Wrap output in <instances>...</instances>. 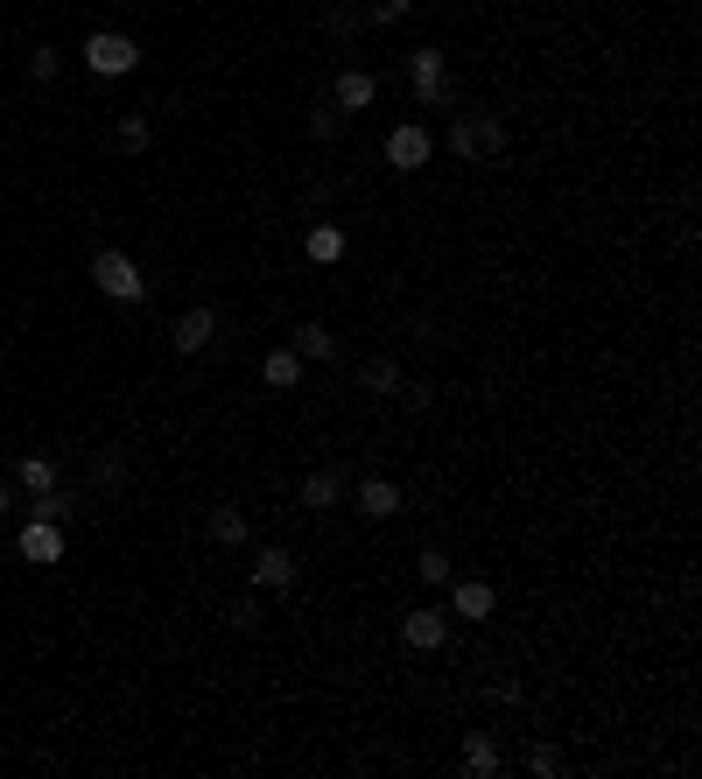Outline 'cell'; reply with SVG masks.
Returning a JSON list of instances; mask_svg holds the SVG:
<instances>
[{
	"label": "cell",
	"instance_id": "cell-1",
	"mask_svg": "<svg viewBox=\"0 0 702 779\" xmlns=\"http://www.w3.org/2000/svg\"><path fill=\"white\" fill-rule=\"evenodd\" d=\"M506 148V127H499V113H457L450 119V155L457 162H485V155H499Z\"/></svg>",
	"mask_w": 702,
	"mask_h": 779
},
{
	"label": "cell",
	"instance_id": "cell-2",
	"mask_svg": "<svg viewBox=\"0 0 702 779\" xmlns=\"http://www.w3.org/2000/svg\"><path fill=\"white\" fill-rule=\"evenodd\" d=\"M78 56H85V71H92V78H127V71L141 64V50H133V36H113V28H92Z\"/></svg>",
	"mask_w": 702,
	"mask_h": 779
},
{
	"label": "cell",
	"instance_id": "cell-3",
	"mask_svg": "<svg viewBox=\"0 0 702 779\" xmlns=\"http://www.w3.org/2000/svg\"><path fill=\"white\" fill-rule=\"evenodd\" d=\"M92 281H99V295H113V303H141V295H148L141 267H133L127 253H113V246L92 253Z\"/></svg>",
	"mask_w": 702,
	"mask_h": 779
},
{
	"label": "cell",
	"instance_id": "cell-4",
	"mask_svg": "<svg viewBox=\"0 0 702 779\" xmlns=\"http://www.w3.org/2000/svg\"><path fill=\"white\" fill-rule=\"evenodd\" d=\"M408 92H414V106H450V64H443L436 50H414L408 56Z\"/></svg>",
	"mask_w": 702,
	"mask_h": 779
},
{
	"label": "cell",
	"instance_id": "cell-5",
	"mask_svg": "<svg viewBox=\"0 0 702 779\" xmlns=\"http://www.w3.org/2000/svg\"><path fill=\"white\" fill-rule=\"evenodd\" d=\"M429 155H436V133H429L422 119H400V127L386 133V169H429Z\"/></svg>",
	"mask_w": 702,
	"mask_h": 779
},
{
	"label": "cell",
	"instance_id": "cell-6",
	"mask_svg": "<svg viewBox=\"0 0 702 779\" xmlns=\"http://www.w3.org/2000/svg\"><path fill=\"white\" fill-rule=\"evenodd\" d=\"M14 548H22V562H42V569H50V562H64V527L36 513L22 534H14Z\"/></svg>",
	"mask_w": 702,
	"mask_h": 779
},
{
	"label": "cell",
	"instance_id": "cell-7",
	"mask_svg": "<svg viewBox=\"0 0 702 779\" xmlns=\"http://www.w3.org/2000/svg\"><path fill=\"white\" fill-rule=\"evenodd\" d=\"M400 639H408V647H422V653H436L443 639H450V611H443V604L408 611V618H400Z\"/></svg>",
	"mask_w": 702,
	"mask_h": 779
},
{
	"label": "cell",
	"instance_id": "cell-8",
	"mask_svg": "<svg viewBox=\"0 0 702 779\" xmlns=\"http://www.w3.org/2000/svg\"><path fill=\"white\" fill-rule=\"evenodd\" d=\"M372 99H380V78H372V71H358V64L337 71V85H331V106L337 113H366Z\"/></svg>",
	"mask_w": 702,
	"mask_h": 779
},
{
	"label": "cell",
	"instance_id": "cell-9",
	"mask_svg": "<svg viewBox=\"0 0 702 779\" xmlns=\"http://www.w3.org/2000/svg\"><path fill=\"white\" fill-rule=\"evenodd\" d=\"M492 604H499V590L485 576H450V618H492Z\"/></svg>",
	"mask_w": 702,
	"mask_h": 779
},
{
	"label": "cell",
	"instance_id": "cell-10",
	"mask_svg": "<svg viewBox=\"0 0 702 779\" xmlns=\"http://www.w3.org/2000/svg\"><path fill=\"white\" fill-rule=\"evenodd\" d=\"M212 337H218V317H212L204 303H197V309H183V317H176V331H169V344H176L183 358H197Z\"/></svg>",
	"mask_w": 702,
	"mask_h": 779
},
{
	"label": "cell",
	"instance_id": "cell-11",
	"mask_svg": "<svg viewBox=\"0 0 702 779\" xmlns=\"http://www.w3.org/2000/svg\"><path fill=\"white\" fill-rule=\"evenodd\" d=\"M358 513L366 520H394L400 513V485L394 477H358Z\"/></svg>",
	"mask_w": 702,
	"mask_h": 779
},
{
	"label": "cell",
	"instance_id": "cell-12",
	"mask_svg": "<svg viewBox=\"0 0 702 779\" xmlns=\"http://www.w3.org/2000/svg\"><path fill=\"white\" fill-rule=\"evenodd\" d=\"M289 583H295L289 548H260V555H253V590H289Z\"/></svg>",
	"mask_w": 702,
	"mask_h": 779
},
{
	"label": "cell",
	"instance_id": "cell-13",
	"mask_svg": "<svg viewBox=\"0 0 702 779\" xmlns=\"http://www.w3.org/2000/svg\"><path fill=\"white\" fill-rule=\"evenodd\" d=\"M204 534H212L218 548H246V513H239V506H212V513H204Z\"/></svg>",
	"mask_w": 702,
	"mask_h": 779
},
{
	"label": "cell",
	"instance_id": "cell-14",
	"mask_svg": "<svg viewBox=\"0 0 702 779\" xmlns=\"http://www.w3.org/2000/svg\"><path fill=\"white\" fill-rule=\"evenodd\" d=\"M260 380L275 386V394H295V380H303V358L281 344V352H267V358H260Z\"/></svg>",
	"mask_w": 702,
	"mask_h": 779
},
{
	"label": "cell",
	"instance_id": "cell-15",
	"mask_svg": "<svg viewBox=\"0 0 702 779\" xmlns=\"http://www.w3.org/2000/svg\"><path fill=\"white\" fill-rule=\"evenodd\" d=\"M499 766H506V758H499V738L471 730V738H464V772H471V779H492Z\"/></svg>",
	"mask_w": 702,
	"mask_h": 779
},
{
	"label": "cell",
	"instance_id": "cell-16",
	"mask_svg": "<svg viewBox=\"0 0 702 779\" xmlns=\"http://www.w3.org/2000/svg\"><path fill=\"white\" fill-rule=\"evenodd\" d=\"M303 253H309L317 267H337V260H345V232H337V225H309V232H303Z\"/></svg>",
	"mask_w": 702,
	"mask_h": 779
},
{
	"label": "cell",
	"instance_id": "cell-17",
	"mask_svg": "<svg viewBox=\"0 0 702 779\" xmlns=\"http://www.w3.org/2000/svg\"><path fill=\"white\" fill-rule=\"evenodd\" d=\"M50 485H56V463H50V457H22V463H14V491H28V499H42Z\"/></svg>",
	"mask_w": 702,
	"mask_h": 779
},
{
	"label": "cell",
	"instance_id": "cell-18",
	"mask_svg": "<svg viewBox=\"0 0 702 779\" xmlns=\"http://www.w3.org/2000/svg\"><path fill=\"white\" fill-rule=\"evenodd\" d=\"M289 352H295V358H303V366H309V358H331V352H337V337L323 331L317 317H309V323H295V344H289Z\"/></svg>",
	"mask_w": 702,
	"mask_h": 779
},
{
	"label": "cell",
	"instance_id": "cell-19",
	"mask_svg": "<svg viewBox=\"0 0 702 779\" xmlns=\"http://www.w3.org/2000/svg\"><path fill=\"white\" fill-rule=\"evenodd\" d=\"M337 499H345V477H337V471H309L303 477V506H317V513H323V506H337Z\"/></svg>",
	"mask_w": 702,
	"mask_h": 779
},
{
	"label": "cell",
	"instance_id": "cell-20",
	"mask_svg": "<svg viewBox=\"0 0 702 779\" xmlns=\"http://www.w3.org/2000/svg\"><path fill=\"white\" fill-rule=\"evenodd\" d=\"M414 576H422V583H429V590H443V583H450V576H457V562H450V555H443V548H422V562H414Z\"/></svg>",
	"mask_w": 702,
	"mask_h": 779
},
{
	"label": "cell",
	"instance_id": "cell-21",
	"mask_svg": "<svg viewBox=\"0 0 702 779\" xmlns=\"http://www.w3.org/2000/svg\"><path fill=\"white\" fill-rule=\"evenodd\" d=\"M36 513H42V520H56V527H64V520H71V513H78V491H64V485H50V491H42V499H36Z\"/></svg>",
	"mask_w": 702,
	"mask_h": 779
},
{
	"label": "cell",
	"instance_id": "cell-22",
	"mask_svg": "<svg viewBox=\"0 0 702 779\" xmlns=\"http://www.w3.org/2000/svg\"><path fill=\"white\" fill-rule=\"evenodd\" d=\"M148 141H155V133H148V119H141V113H127V119L113 127V148H127V155H141Z\"/></svg>",
	"mask_w": 702,
	"mask_h": 779
},
{
	"label": "cell",
	"instance_id": "cell-23",
	"mask_svg": "<svg viewBox=\"0 0 702 779\" xmlns=\"http://www.w3.org/2000/svg\"><path fill=\"white\" fill-rule=\"evenodd\" d=\"M366 386H372V394H400V366H394V358H372V366H366Z\"/></svg>",
	"mask_w": 702,
	"mask_h": 779
},
{
	"label": "cell",
	"instance_id": "cell-24",
	"mask_svg": "<svg viewBox=\"0 0 702 779\" xmlns=\"http://www.w3.org/2000/svg\"><path fill=\"white\" fill-rule=\"evenodd\" d=\"M309 133H317V141H337V133H345V113H337V106L309 113Z\"/></svg>",
	"mask_w": 702,
	"mask_h": 779
},
{
	"label": "cell",
	"instance_id": "cell-25",
	"mask_svg": "<svg viewBox=\"0 0 702 779\" xmlns=\"http://www.w3.org/2000/svg\"><path fill=\"white\" fill-rule=\"evenodd\" d=\"M408 14H414V0H372V14H366V22H408Z\"/></svg>",
	"mask_w": 702,
	"mask_h": 779
},
{
	"label": "cell",
	"instance_id": "cell-26",
	"mask_svg": "<svg viewBox=\"0 0 702 779\" xmlns=\"http://www.w3.org/2000/svg\"><path fill=\"white\" fill-rule=\"evenodd\" d=\"M119 477H127V471H119V457H99L92 463V491H119Z\"/></svg>",
	"mask_w": 702,
	"mask_h": 779
},
{
	"label": "cell",
	"instance_id": "cell-27",
	"mask_svg": "<svg viewBox=\"0 0 702 779\" xmlns=\"http://www.w3.org/2000/svg\"><path fill=\"white\" fill-rule=\"evenodd\" d=\"M56 64H64V56H56V50H50V42H42V50H36V56H28V71H36V85H50V78H56Z\"/></svg>",
	"mask_w": 702,
	"mask_h": 779
},
{
	"label": "cell",
	"instance_id": "cell-28",
	"mask_svg": "<svg viewBox=\"0 0 702 779\" xmlns=\"http://www.w3.org/2000/svg\"><path fill=\"white\" fill-rule=\"evenodd\" d=\"M358 22H366V14H352V8H331V14H323V28H331V36H358Z\"/></svg>",
	"mask_w": 702,
	"mask_h": 779
},
{
	"label": "cell",
	"instance_id": "cell-29",
	"mask_svg": "<svg viewBox=\"0 0 702 779\" xmlns=\"http://www.w3.org/2000/svg\"><path fill=\"white\" fill-rule=\"evenodd\" d=\"M226 618L239 625V633H253V625H260V604H253V597H239V604L226 611Z\"/></svg>",
	"mask_w": 702,
	"mask_h": 779
},
{
	"label": "cell",
	"instance_id": "cell-30",
	"mask_svg": "<svg viewBox=\"0 0 702 779\" xmlns=\"http://www.w3.org/2000/svg\"><path fill=\"white\" fill-rule=\"evenodd\" d=\"M527 772H541V779H556V772H562V758H556V752H548V744H541V752H527Z\"/></svg>",
	"mask_w": 702,
	"mask_h": 779
},
{
	"label": "cell",
	"instance_id": "cell-31",
	"mask_svg": "<svg viewBox=\"0 0 702 779\" xmlns=\"http://www.w3.org/2000/svg\"><path fill=\"white\" fill-rule=\"evenodd\" d=\"M0 513H14V485H0Z\"/></svg>",
	"mask_w": 702,
	"mask_h": 779
}]
</instances>
